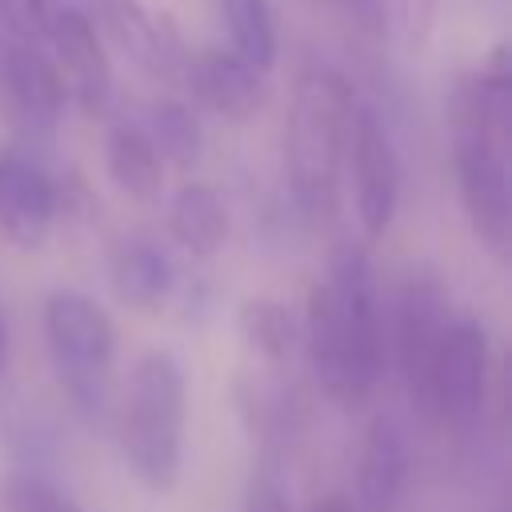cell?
Here are the masks:
<instances>
[{
  "mask_svg": "<svg viewBox=\"0 0 512 512\" xmlns=\"http://www.w3.org/2000/svg\"><path fill=\"white\" fill-rule=\"evenodd\" d=\"M308 364L324 396L340 408H360L388 372V320L380 288L360 244H340L324 280L308 292L300 328Z\"/></svg>",
  "mask_w": 512,
  "mask_h": 512,
  "instance_id": "obj_1",
  "label": "cell"
},
{
  "mask_svg": "<svg viewBox=\"0 0 512 512\" xmlns=\"http://www.w3.org/2000/svg\"><path fill=\"white\" fill-rule=\"evenodd\" d=\"M184 80L192 88V100L216 116L228 120H248L260 100H264V84L260 72H252L244 60H236L224 48H204L196 56L184 60Z\"/></svg>",
  "mask_w": 512,
  "mask_h": 512,
  "instance_id": "obj_13",
  "label": "cell"
},
{
  "mask_svg": "<svg viewBox=\"0 0 512 512\" xmlns=\"http://www.w3.org/2000/svg\"><path fill=\"white\" fill-rule=\"evenodd\" d=\"M348 172H352V204L368 240H380L400 204V160L396 144L384 132L380 116L368 104H356L348 128Z\"/></svg>",
  "mask_w": 512,
  "mask_h": 512,
  "instance_id": "obj_7",
  "label": "cell"
},
{
  "mask_svg": "<svg viewBox=\"0 0 512 512\" xmlns=\"http://www.w3.org/2000/svg\"><path fill=\"white\" fill-rule=\"evenodd\" d=\"M308 512H364L356 500H348V496H324V500H316Z\"/></svg>",
  "mask_w": 512,
  "mask_h": 512,
  "instance_id": "obj_26",
  "label": "cell"
},
{
  "mask_svg": "<svg viewBox=\"0 0 512 512\" xmlns=\"http://www.w3.org/2000/svg\"><path fill=\"white\" fill-rule=\"evenodd\" d=\"M168 232L192 256H212L228 240V208L220 192L204 180H188L176 188L168 204Z\"/></svg>",
  "mask_w": 512,
  "mask_h": 512,
  "instance_id": "obj_16",
  "label": "cell"
},
{
  "mask_svg": "<svg viewBox=\"0 0 512 512\" xmlns=\"http://www.w3.org/2000/svg\"><path fill=\"white\" fill-rule=\"evenodd\" d=\"M60 192L52 176L20 152H0V236L16 248H40L52 232Z\"/></svg>",
  "mask_w": 512,
  "mask_h": 512,
  "instance_id": "obj_11",
  "label": "cell"
},
{
  "mask_svg": "<svg viewBox=\"0 0 512 512\" xmlns=\"http://www.w3.org/2000/svg\"><path fill=\"white\" fill-rule=\"evenodd\" d=\"M452 324V304L444 296V284L416 268L400 284L392 324H388V360H396V372L408 388V400L428 416V384H432V364L440 352V340Z\"/></svg>",
  "mask_w": 512,
  "mask_h": 512,
  "instance_id": "obj_6",
  "label": "cell"
},
{
  "mask_svg": "<svg viewBox=\"0 0 512 512\" xmlns=\"http://www.w3.org/2000/svg\"><path fill=\"white\" fill-rule=\"evenodd\" d=\"M4 504L8 512H84L52 476L40 472H12L4 480Z\"/></svg>",
  "mask_w": 512,
  "mask_h": 512,
  "instance_id": "obj_22",
  "label": "cell"
},
{
  "mask_svg": "<svg viewBox=\"0 0 512 512\" xmlns=\"http://www.w3.org/2000/svg\"><path fill=\"white\" fill-rule=\"evenodd\" d=\"M408 480V436L392 416H376L360 444L356 504L364 512H392Z\"/></svg>",
  "mask_w": 512,
  "mask_h": 512,
  "instance_id": "obj_14",
  "label": "cell"
},
{
  "mask_svg": "<svg viewBox=\"0 0 512 512\" xmlns=\"http://www.w3.org/2000/svg\"><path fill=\"white\" fill-rule=\"evenodd\" d=\"M52 0H0V24L4 36L28 48H48V32H52Z\"/></svg>",
  "mask_w": 512,
  "mask_h": 512,
  "instance_id": "obj_23",
  "label": "cell"
},
{
  "mask_svg": "<svg viewBox=\"0 0 512 512\" xmlns=\"http://www.w3.org/2000/svg\"><path fill=\"white\" fill-rule=\"evenodd\" d=\"M48 48L64 92L76 96L88 112H100L112 96V64L96 36V24L80 8H56Z\"/></svg>",
  "mask_w": 512,
  "mask_h": 512,
  "instance_id": "obj_10",
  "label": "cell"
},
{
  "mask_svg": "<svg viewBox=\"0 0 512 512\" xmlns=\"http://www.w3.org/2000/svg\"><path fill=\"white\" fill-rule=\"evenodd\" d=\"M236 408H240L248 432L260 440L268 464H276V456H284L304 428V404L280 380H240Z\"/></svg>",
  "mask_w": 512,
  "mask_h": 512,
  "instance_id": "obj_15",
  "label": "cell"
},
{
  "mask_svg": "<svg viewBox=\"0 0 512 512\" xmlns=\"http://www.w3.org/2000/svg\"><path fill=\"white\" fill-rule=\"evenodd\" d=\"M452 164L472 232L496 256H508V236H512L508 132L488 120L472 76L452 96Z\"/></svg>",
  "mask_w": 512,
  "mask_h": 512,
  "instance_id": "obj_5",
  "label": "cell"
},
{
  "mask_svg": "<svg viewBox=\"0 0 512 512\" xmlns=\"http://www.w3.org/2000/svg\"><path fill=\"white\" fill-rule=\"evenodd\" d=\"M224 28L232 40V56L252 72H268L276 60V20L268 0H220Z\"/></svg>",
  "mask_w": 512,
  "mask_h": 512,
  "instance_id": "obj_19",
  "label": "cell"
},
{
  "mask_svg": "<svg viewBox=\"0 0 512 512\" xmlns=\"http://www.w3.org/2000/svg\"><path fill=\"white\" fill-rule=\"evenodd\" d=\"M488 396V332L472 316H452L428 384V416L472 424Z\"/></svg>",
  "mask_w": 512,
  "mask_h": 512,
  "instance_id": "obj_8",
  "label": "cell"
},
{
  "mask_svg": "<svg viewBox=\"0 0 512 512\" xmlns=\"http://www.w3.org/2000/svg\"><path fill=\"white\" fill-rule=\"evenodd\" d=\"M64 108V84L44 48L0 36V120L16 136H48Z\"/></svg>",
  "mask_w": 512,
  "mask_h": 512,
  "instance_id": "obj_9",
  "label": "cell"
},
{
  "mask_svg": "<svg viewBox=\"0 0 512 512\" xmlns=\"http://www.w3.org/2000/svg\"><path fill=\"white\" fill-rule=\"evenodd\" d=\"M100 16H104V28L116 40V48L124 56H132L148 76L172 80L176 72H184L188 56H184L176 28L164 16L148 12L140 0H104Z\"/></svg>",
  "mask_w": 512,
  "mask_h": 512,
  "instance_id": "obj_12",
  "label": "cell"
},
{
  "mask_svg": "<svg viewBox=\"0 0 512 512\" xmlns=\"http://www.w3.org/2000/svg\"><path fill=\"white\" fill-rule=\"evenodd\" d=\"M44 344L72 412L88 428H116V328L108 312L76 288H56L44 300Z\"/></svg>",
  "mask_w": 512,
  "mask_h": 512,
  "instance_id": "obj_3",
  "label": "cell"
},
{
  "mask_svg": "<svg viewBox=\"0 0 512 512\" xmlns=\"http://www.w3.org/2000/svg\"><path fill=\"white\" fill-rule=\"evenodd\" d=\"M156 148L160 160H172L180 168L196 164L200 152H204V132H200V120L192 116L188 104L180 100H160L148 108V132H144Z\"/></svg>",
  "mask_w": 512,
  "mask_h": 512,
  "instance_id": "obj_21",
  "label": "cell"
},
{
  "mask_svg": "<svg viewBox=\"0 0 512 512\" xmlns=\"http://www.w3.org/2000/svg\"><path fill=\"white\" fill-rule=\"evenodd\" d=\"M116 436L128 468L148 488L164 492L176 484L184 448V368L172 352L152 348L132 364Z\"/></svg>",
  "mask_w": 512,
  "mask_h": 512,
  "instance_id": "obj_4",
  "label": "cell"
},
{
  "mask_svg": "<svg viewBox=\"0 0 512 512\" xmlns=\"http://www.w3.org/2000/svg\"><path fill=\"white\" fill-rule=\"evenodd\" d=\"M112 288L124 304L132 308H156L168 292H172V260L160 244L144 240V236H132V240H120L116 252H112Z\"/></svg>",
  "mask_w": 512,
  "mask_h": 512,
  "instance_id": "obj_17",
  "label": "cell"
},
{
  "mask_svg": "<svg viewBox=\"0 0 512 512\" xmlns=\"http://www.w3.org/2000/svg\"><path fill=\"white\" fill-rule=\"evenodd\" d=\"M240 512H292V496H288V484L276 464H260L248 476Z\"/></svg>",
  "mask_w": 512,
  "mask_h": 512,
  "instance_id": "obj_24",
  "label": "cell"
},
{
  "mask_svg": "<svg viewBox=\"0 0 512 512\" xmlns=\"http://www.w3.org/2000/svg\"><path fill=\"white\" fill-rule=\"evenodd\" d=\"M352 112L356 96L340 72L308 68L296 76L284 116V168L292 200L308 220H328L336 212Z\"/></svg>",
  "mask_w": 512,
  "mask_h": 512,
  "instance_id": "obj_2",
  "label": "cell"
},
{
  "mask_svg": "<svg viewBox=\"0 0 512 512\" xmlns=\"http://www.w3.org/2000/svg\"><path fill=\"white\" fill-rule=\"evenodd\" d=\"M236 320H240V336L248 340V348L260 352L264 360H288L300 344V320L292 316L288 304L272 296H248Z\"/></svg>",
  "mask_w": 512,
  "mask_h": 512,
  "instance_id": "obj_20",
  "label": "cell"
},
{
  "mask_svg": "<svg viewBox=\"0 0 512 512\" xmlns=\"http://www.w3.org/2000/svg\"><path fill=\"white\" fill-rule=\"evenodd\" d=\"M104 164L112 184L132 200H152L164 184V160L156 156L152 140L136 124H116L104 144Z\"/></svg>",
  "mask_w": 512,
  "mask_h": 512,
  "instance_id": "obj_18",
  "label": "cell"
},
{
  "mask_svg": "<svg viewBox=\"0 0 512 512\" xmlns=\"http://www.w3.org/2000/svg\"><path fill=\"white\" fill-rule=\"evenodd\" d=\"M4 364H8V316L0 304V376H4Z\"/></svg>",
  "mask_w": 512,
  "mask_h": 512,
  "instance_id": "obj_27",
  "label": "cell"
},
{
  "mask_svg": "<svg viewBox=\"0 0 512 512\" xmlns=\"http://www.w3.org/2000/svg\"><path fill=\"white\" fill-rule=\"evenodd\" d=\"M348 8V16L368 32V36H380L384 32V20H388V8L384 0H340Z\"/></svg>",
  "mask_w": 512,
  "mask_h": 512,
  "instance_id": "obj_25",
  "label": "cell"
}]
</instances>
